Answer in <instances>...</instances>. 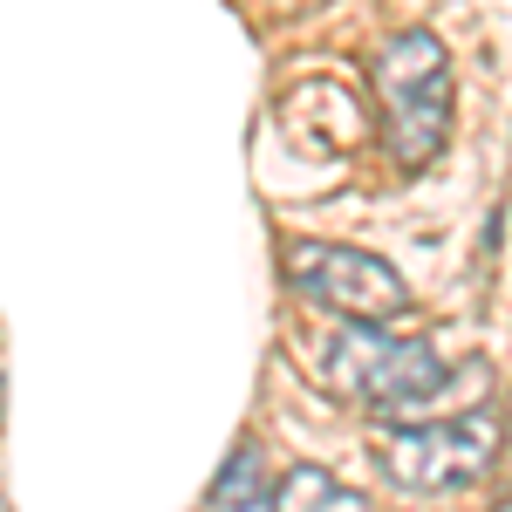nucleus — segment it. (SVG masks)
<instances>
[{
    "mask_svg": "<svg viewBox=\"0 0 512 512\" xmlns=\"http://www.w3.org/2000/svg\"><path fill=\"white\" fill-rule=\"evenodd\" d=\"M280 274L294 280L301 301H315L342 321H396L410 308V280L396 274L390 260L342 246V239H294L280 253Z\"/></svg>",
    "mask_w": 512,
    "mask_h": 512,
    "instance_id": "obj_4",
    "label": "nucleus"
},
{
    "mask_svg": "<svg viewBox=\"0 0 512 512\" xmlns=\"http://www.w3.org/2000/svg\"><path fill=\"white\" fill-rule=\"evenodd\" d=\"M376 110H383V151L403 171H424L451 137V110H458V89H451V55L431 28H410L376 48Z\"/></svg>",
    "mask_w": 512,
    "mask_h": 512,
    "instance_id": "obj_1",
    "label": "nucleus"
},
{
    "mask_svg": "<svg viewBox=\"0 0 512 512\" xmlns=\"http://www.w3.org/2000/svg\"><path fill=\"white\" fill-rule=\"evenodd\" d=\"M321 383L335 396H349L362 410H424L451 390V362L431 342H410L390 335L383 321H342L328 342H321Z\"/></svg>",
    "mask_w": 512,
    "mask_h": 512,
    "instance_id": "obj_2",
    "label": "nucleus"
},
{
    "mask_svg": "<svg viewBox=\"0 0 512 512\" xmlns=\"http://www.w3.org/2000/svg\"><path fill=\"white\" fill-rule=\"evenodd\" d=\"M499 437H506V424L492 410L444 417V424H396L376 444V465L396 492H458V485H478L492 472Z\"/></svg>",
    "mask_w": 512,
    "mask_h": 512,
    "instance_id": "obj_3",
    "label": "nucleus"
},
{
    "mask_svg": "<svg viewBox=\"0 0 512 512\" xmlns=\"http://www.w3.org/2000/svg\"><path fill=\"white\" fill-rule=\"evenodd\" d=\"M267 506H287V512H362L369 499L342 485V478H328L321 465H294V472H280L267 485Z\"/></svg>",
    "mask_w": 512,
    "mask_h": 512,
    "instance_id": "obj_5",
    "label": "nucleus"
},
{
    "mask_svg": "<svg viewBox=\"0 0 512 512\" xmlns=\"http://www.w3.org/2000/svg\"><path fill=\"white\" fill-rule=\"evenodd\" d=\"M267 506V478H260V451L253 444H239V458L219 472V485H212V506Z\"/></svg>",
    "mask_w": 512,
    "mask_h": 512,
    "instance_id": "obj_6",
    "label": "nucleus"
}]
</instances>
